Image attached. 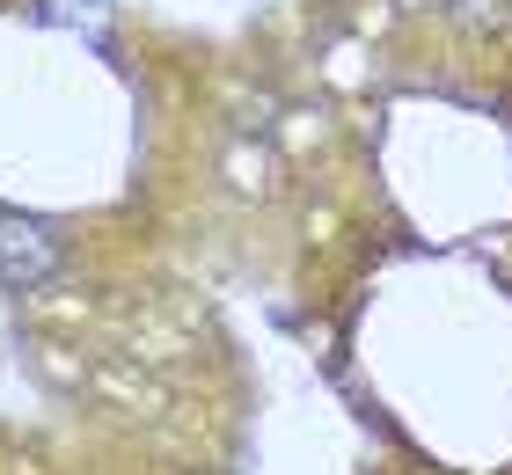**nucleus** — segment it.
<instances>
[{
    "mask_svg": "<svg viewBox=\"0 0 512 475\" xmlns=\"http://www.w3.org/2000/svg\"><path fill=\"white\" fill-rule=\"evenodd\" d=\"M66 271V242L37 212H0V285L8 293H37Z\"/></svg>",
    "mask_w": 512,
    "mask_h": 475,
    "instance_id": "f257e3e1",
    "label": "nucleus"
}]
</instances>
